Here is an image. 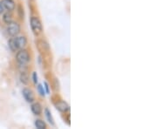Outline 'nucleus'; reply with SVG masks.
Listing matches in <instances>:
<instances>
[{"label": "nucleus", "instance_id": "1", "mask_svg": "<svg viewBox=\"0 0 157 129\" xmlns=\"http://www.w3.org/2000/svg\"><path fill=\"white\" fill-rule=\"evenodd\" d=\"M31 27L36 35H39L42 32V24L38 17H33L31 18Z\"/></svg>", "mask_w": 157, "mask_h": 129}, {"label": "nucleus", "instance_id": "2", "mask_svg": "<svg viewBox=\"0 0 157 129\" xmlns=\"http://www.w3.org/2000/svg\"><path fill=\"white\" fill-rule=\"evenodd\" d=\"M7 32L8 33L11 35V37H15L17 36V34L19 33L20 32V26L17 23L12 22L8 24V27H7Z\"/></svg>", "mask_w": 157, "mask_h": 129}, {"label": "nucleus", "instance_id": "3", "mask_svg": "<svg viewBox=\"0 0 157 129\" xmlns=\"http://www.w3.org/2000/svg\"><path fill=\"white\" fill-rule=\"evenodd\" d=\"M17 60L21 65H25V64L28 63L30 60V55L26 51L20 50L17 53Z\"/></svg>", "mask_w": 157, "mask_h": 129}, {"label": "nucleus", "instance_id": "4", "mask_svg": "<svg viewBox=\"0 0 157 129\" xmlns=\"http://www.w3.org/2000/svg\"><path fill=\"white\" fill-rule=\"evenodd\" d=\"M13 40H14V43H15L17 50L21 49L26 45V39L25 37H17V38H14Z\"/></svg>", "mask_w": 157, "mask_h": 129}, {"label": "nucleus", "instance_id": "5", "mask_svg": "<svg viewBox=\"0 0 157 129\" xmlns=\"http://www.w3.org/2000/svg\"><path fill=\"white\" fill-rule=\"evenodd\" d=\"M23 95L25 97V99L28 102H33L34 101V95L33 92L28 88H25L23 90Z\"/></svg>", "mask_w": 157, "mask_h": 129}, {"label": "nucleus", "instance_id": "6", "mask_svg": "<svg viewBox=\"0 0 157 129\" xmlns=\"http://www.w3.org/2000/svg\"><path fill=\"white\" fill-rule=\"evenodd\" d=\"M5 9L8 10V11H12L15 8V3L12 0H3L2 1Z\"/></svg>", "mask_w": 157, "mask_h": 129}, {"label": "nucleus", "instance_id": "7", "mask_svg": "<svg viewBox=\"0 0 157 129\" xmlns=\"http://www.w3.org/2000/svg\"><path fill=\"white\" fill-rule=\"evenodd\" d=\"M57 109L60 112H67L69 110V106L65 102V101H59L56 104Z\"/></svg>", "mask_w": 157, "mask_h": 129}, {"label": "nucleus", "instance_id": "8", "mask_svg": "<svg viewBox=\"0 0 157 129\" xmlns=\"http://www.w3.org/2000/svg\"><path fill=\"white\" fill-rule=\"evenodd\" d=\"M32 111L33 112L34 114L36 115H39L41 112H42V107L40 106V104L39 103H35L32 106Z\"/></svg>", "mask_w": 157, "mask_h": 129}, {"label": "nucleus", "instance_id": "9", "mask_svg": "<svg viewBox=\"0 0 157 129\" xmlns=\"http://www.w3.org/2000/svg\"><path fill=\"white\" fill-rule=\"evenodd\" d=\"M35 126H36V127L39 129H44L45 128V123L43 121V120H36L35 121Z\"/></svg>", "mask_w": 157, "mask_h": 129}, {"label": "nucleus", "instance_id": "10", "mask_svg": "<svg viewBox=\"0 0 157 129\" xmlns=\"http://www.w3.org/2000/svg\"><path fill=\"white\" fill-rule=\"evenodd\" d=\"M20 79H21V82L24 83V84L27 85L29 82V78H28V75L26 74V73H23L21 74V76H20Z\"/></svg>", "mask_w": 157, "mask_h": 129}, {"label": "nucleus", "instance_id": "11", "mask_svg": "<svg viewBox=\"0 0 157 129\" xmlns=\"http://www.w3.org/2000/svg\"><path fill=\"white\" fill-rule=\"evenodd\" d=\"M45 116H46V118H47V120H48V121H49L52 125H54L53 119H52V117L51 112H49V110H48V109H45Z\"/></svg>", "mask_w": 157, "mask_h": 129}, {"label": "nucleus", "instance_id": "12", "mask_svg": "<svg viewBox=\"0 0 157 129\" xmlns=\"http://www.w3.org/2000/svg\"><path fill=\"white\" fill-rule=\"evenodd\" d=\"M4 21L6 23V24H9L12 21V17L10 13H6L4 15Z\"/></svg>", "mask_w": 157, "mask_h": 129}, {"label": "nucleus", "instance_id": "13", "mask_svg": "<svg viewBox=\"0 0 157 129\" xmlns=\"http://www.w3.org/2000/svg\"><path fill=\"white\" fill-rule=\"evenodd\" d=\"M9 46H10V48H11L12 51H17V48H16V45H15V43H14L13 39L9 41Z\"/></svg>", "mask_w": 157, "mask_h": 129}, {"label": "nucleus", "instance_id": "14", "mask_svg": "<svg viewBox=\"0 0 157 129\" xmlns=\"http://www.w3.org/2000/svg\"><path fill=\"white\" fill-rule=\"evenodd\" d=\"M38 90H39L40 95L45 96V91H44V87L42 86V85H38Z\"/></svg>", "mask_w": 157, "mask_h": 129}, {"label": "nucleus", "instance_id": "15", "mask_svg": "<svg viewBox=\"0 0 157 129\" xmlns=\"http://www.w3.org/2000/svg\"><path fill=\"white\" fill-rule=\"evenodd\" d=\"M4 11H5L4 5H3V3H2V2H0V14H1V13H2Z\"/></svg>", "mask_w": 157, "mask_h": 129}, {"label": "nucleus", "instance_id": "16", "mask_svg": "<svg viewBox=\"0 0 157 129\" xmlns=\"http://www.w3.org/2000/svg\"><path fill=\"white\" fill-rule=\"evenodd\" d=\"M33 81H34V83L36 84L37 83V81H38V76H37V73H33Z\"/></svg>", "mask_w": 157, "mask_h": 129}, {"label": "nucleus", "instance_id": "17", "mask_svg": "<svg viewBox=\"0 0 157 129\" xmlns=\"http://www.w3.org/2000/svg\"><path fill=\"white\" fill-rule=\"evenodd\" d=\"M45 89H46V93H49V86H48V84L45 82Z\"/></svg>", "mask_w": 157, "mask_h": 129}]
</instances>
